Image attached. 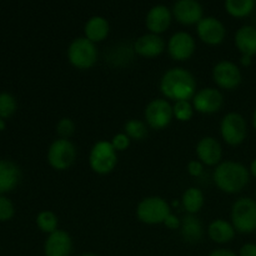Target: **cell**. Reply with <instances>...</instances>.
Segmentation results:
<instances>
[{
  "label": "cell",
  "instance_id": "6da1fadb",
  "mask_svg": "<svg viewBox=\"0 0 256 256\" xmlns=\"http://www.w3.org/2000/svg\"><path fill=\"white\" fill-rule=\"evenodd\" d=\"M159 89L169 102L192 100L196 92V80L189 70L175 66L166 70L160 78Z\"/></svg>",
  "mask_w": 256,
  "mask_h": 256
},
{
  "label": "cell",
  "instance_id": "7a4b0ae2",
  "mask_svg": "<svg viewBox=\"0 0 256 256\" xmlns=\"http://www.w3.org/2000/svg\"><path fill=\"white\" fill-rule=\"evenodd\" d=\"M250 176L249 168L239 162L226 160L215 166L212 182L220 192L225 194H238L248 186Z\"/></svg>",
  "mask_w": 256,
  "mask_h": 256
},
{
  "label": "cell",
  "instance_id": "3957f363",
  "mask_svg": "<svg viewBox=\"0 0 256 256\" xmlns=\"http://www.w3.org/2000/svg\"><path fill=\"white\" fill-rule=\"evenodd\" d=\"M68 60L78 70H89L96 64L99 52L96 44L85 36L75 38L68 46Z\"/></svg>",
  "mask_w": 256,
  "mask_h": 256
},
{
  "label": "cell",
  "instance_id": "277c9868",
  "mask_svg": "<svg viewBox=\"0 0 256 256\" xmlns=\"http://www.w3.org/2000/svg\"><path fill=\"white\" fill-rule=\"evenodd\" d=\"M232 224L240 234H252L256 232V200L252 198H240L232 204Z\"/></svg>",
  "mask_w": 256,
  "mask_h": 256
},
{
  "label": "cell",
  "instance_id": "5b68a950",
  "mask_svg": "<svg viewBox=\"0 0 256 256\" xmlns=\"http://www.w3.org/2000/svg\"><path fill=\"white\" fill-rule=\"evenodd\" d=\"M118 165V152L108 140H99L89 152V166L95 174L108 175Z\"/></svg>",
  "mask_w": 256,
  "mask_h": 256
},
{
  "label": "cell",
  "instance_id": "8992f818",
  "mask_svg": "<svg viewBox=\"0 0 256 256\" xmlns=\"http://www.w3.org/2000/svg\"><path fill=\"white\" fill-rule=\"evenodd\" d=\"M170 212V204L162 196H146L136 206L138 220L146 225L164 224Z\"/></svg>",
  "mask_w": 256,
  "mask_h": 256
},
{
  "label": "cell",
  "instance_id": "52a82bcc",
  "mask_svg": "<svg viewBox=\"0 0 256 256\" xmlns=\"http://www.w3.org/2000/svg\"><path fill=\"white\" fill-rule=\"evenodd\" d=\"M78 156V150L70 139L54 140L48 149L46 159L50 166L58 172H65L74 165Z\"/></svg>",
  "mask_w": 256,
  "mask_h": 256
},
{
  "label": "cell",
  "instance_id": "ba28073f",
  "mask_svg": "<svg viewBox=\"0 0 256 256\" xmlns=\"http://www.w3.org/2000/svg\"><path fill=\"white\" fill-rule=\"evenodd\" d=\"M220 135L225 144L239 146L245 142L248 135V122L239 112H228L220 122Z\"/></svg>",
  "mask_w": 256,
  "mask_h": 256
},
{
  "label": "cell",
  "instance_id": "9c48e42d",
  "mask_svg": "<svg viewBox=\"0 0 256 256\" xmlns=\"http://www.w3.org/2000/svg\"><path fill=\"white\" fill-rule=\"evenodd\" d=\"M144 119L148 126L152 130H162L169 126L174 119L172 105L165 98L152 99L145 106Z\"/></svg>",
  "mask_w": 256,
  "mask_h": 256
},
{
  "label": "cell",
  "instance_id": "30bf717a",
  "mask_svg": "<svg viewBox=\"0 0 256 256\" xmlns=\"http://www.w3.org/2000/svg\"><path fill=\"white\" fill-rule=\"evenodd\" d=\"M212 80L222 90H235L242 82V72L239 65L229 60H222L212 68Z\"/></svg>",
  "mask_w": 256,
  "mask_h": 256
},
{
  "label": "cell",
  "instance_id": "8fae6325",
  "mask_svg": "<svg viewBox=\"0 0 256 256\" xmlns=\"http://www.w3.org/2000/svg\"><path fill=\"white\" fill-rule=\"evenodd\" d=\"M192 104L199 114H215L224 106V95L216 88H202L195 92Z\"/></svg>",
  "mask_w": 256,
  "mask_h": 256
},
{
  "label": "cell",
  "instance_id": "7c38bea8",
  "mask_svg": "<svg viewBox=\"0 0 256 256\" xmlns=\"http://www.w3.org/2000/svg\"><path fill=\"white\" fill-rule=\"evenodd\" d=\"M196 42L192 35L186 32H178L170 36L166 44L169 56L175 62H186L194 55Z\"/></svg>",
  "mask_w": 256,
  "mask_h": 256
},
{
  "label": "cell",
  "instance_id": "4fadbf2b",
  "mask_svg": "<svg viewBox=\"0 0 256 256\" xmlns=\"http://www.w3.org/2000/svg\"><path fill=\"white\" fill-rule=\"evenodd\" d=\"M196 34L204 44L218 46L222 44L226 36L225 25L214 16L202 18L196 24Z\"/></svg>",
  "mask_w": 256,
  "mask_h": 256
},
{
  "label": "cell",
  "instance_id": "5bb4252c",
  "mask_svg": "<svg viewBox=\"0 0 256 256\" xmlns=\"http://www.w3.org/2000/svg\"><path fill=\"white\" fill-rule=\"evenodd\" d=\"M172 16L182 25H196L204 18V9L198 0H176L172 5Z\"/></svg>",
  "mask_w": 256,
  "mask_h": 256
},
{
  "label": "cell",
  "instance_id": "9a60e30c",
  "mask_svg": "<svg viewBox=\"0 0 256 256\" xmlns=\"http://www.w3.org/2000/svg\"><path fill=\"white\" fill-rule=\"evenodd\" d=\"M195 152L198 160L206 166H216L222 162V146L214 136L202 138L195 146Z\"/></svg>",
  "mask_w": 256,
  "mask_h": 256
},
{
  "label": "cell",
  "instance_id": "2e32d148",
  "mask_svg": "<svg viewBox=\"0 0 256 256\" xmlns=\"http://www.w3.org/2000/svg\"><path fill=\"white\" fill-rule=\"evenodd\" d=\"M132 49H134L135 54L139 56L152 59L164 52V50L166 49V44L160 35L148 32L135 40Z\"/></svg>",
  "mask_w": 256,
  "mask_h": 256
},
{
  "label": "cell",
  "instance_id": "e0dca14e",
  "mask_svg": "<svg viewBox=\"0 0 256 256\" xmlns=\"http://www.w3.org/2000/svg\"><path fill=\"white\" fill-rule=\"evenodd\" d=\"M172 12L166 5H155L148 12L145 18V25L149 32L160 35L166 32L172 25Z\"/></svg>",
  "mask_w": 256,
  "mask_h": 256
},
{
  "label": "cell",
  "instance_id": "ac0fdd59",
  "mask_svg": "<svg viewBox=\"0 0 256 256\" xmlns=\"http://www.w3.org/2000/svg\"><path fill=\"white\" fill-rule=\"evenodd\" d=\"M72 252V239L69 232L58 229L48 235L44 244L45 256H70Z\"/></svg>",
  "mask_w": 256,
  "mask_h": 256
},
{
  "label": "cell",
  "instance_id": "d6986e66",
  "mask_svg": "<svg viewBox=\"0 0 256 256\" xmlns=\"http://www.w3.org/2000/svg\"><path fill=\"white\" fill-rule=\"evenodd\" d=\"M22 180L19 165L8 159H0V195L16 189Z\"/></svg>",
  "mask_w": 256,
  "mask_h": 256
},
{
  "label": "cell",
  "instance_id": "ffe728a7",
  "mask_svg": "<svg viewBox=\"0 0 256 256\" xmlns=\"http://www.w3.org/2000/svg\"><path fill=\"white\" fill-rule=\"evenodd\" d=\"M234 42L240 54L254 58L256 55V28L252 25H244L238 29Z\"/></svg>",
  "mask_w": 256,
  "mask_h": 256
},
{
  "label": "cell",
  "instance_id": "44dd1931",
  "mask_svg": "<svg viewBox=\"0 0 256 256\" xmlns=\"http://www.w3.org/2000/svg\"><path fill=\"white\" fill-rule=\"evenodd\" d=\"M109 22H108L104 16L95 15V16H92L86 22H85L84 36L86 38V39H89L90 42H94V44L104 42L108 38V35H109Z\"/></svg>",
  "mask_w": 256,
  "mask_h": 256
},
{
  "label": "cell",
  "instance_id": "7402d4cb",
  "mask_svg": "<svg viewBox=\"0 0 256 256\" xmlns=\"http://www.w3.org/2000/svg\"><path fill=\"white\" fill-rule=\"evenodd\" d=\"M235 232H236V230L232 226V222H228L225 219L212 220L208 228L209 238L216 244L230 242L235 238Z\"/></svg>",
  "mask_w": 256,
  "mask_h": 256
},
{
  "label": "cell",
  "instance_id": "603a6c76",
  "mask_svg": "<svg viewBox=\"0 0 256 256\" xmlns=\"http://www.w3.org/2000/svg\"><path fill=\"white\" fill-rule=\"evenodd\" d=\"M180 232L185 242L189 244H196V242H202V235H204V228H202V222L195 215L186 214L182 219Z\"/></svg>",
  "mask_w": 256,
  "mask_h": 256
},
{
  "label": "cell",
  "instance_id": "cb8c5ba5",
  "mask_svg": "<svg viewBox=\"0 0 256 256\" xmlns=\"http://www.w3.org/2000/svg\"><path fill=\"white\" fill-rule=\"evenodd\" d=\"M205 198L199 188H188L182 196V205L188 214L195 215L204 206Z\"/></svg>",
  "mask_w": 256,
  "mask_h": 256
},
{
  "label": "cell",
  "instance_id": "d4e9b609",
  "mask_svg": "<svg viewBox=\"0 0 256 256\" xmlns=\"http://www.w3.org/2000/svg\"><path fill=\"white\" fill-rule=\"evenodd\" d=\"M256 0H225L224 6L228 14L236 19L246 18L254 12Z\"/></svg>",
  "mask_w": 256,
  "mask_h": 256
},
{
  "label": "cell",
  "instance_id": "484cf974",
  "mask_svg": "<svg viewBox=\"0 0 256 256\" xmlns=\"http://www.w3.org/2000/svg\"><path fill=\"white\" fill-rule=\"evenodd\" d=\"M149 126L146 122L139 119H130L125 122L124 132L130 138L132 142H142L148 136Z\"/></svg>",
  "mask_w": 256,
  "mask_h": 256
},
{
  "label": "cell",
  "instance_id": "4316f807",
  "mask_svg": "<svg viewBox=\"0 0 256 256\" xmlns=\"http://www.w3.org/2000/svg\"><path fill=\"white\" fill-rule=\"evenodd\" d=\"M36 226L39 228L40 232H45V234H52V232H56L59 228V219L56 215L50 210H42L36 215Z\"/></svg>",
  "mask_w": 256,
  "mask_h": 256
},
{
  "label": "cell",
  "instance_id": "83f0119b",
  "mask_svg": "<svg viewBox=\"0 0 256 256\" xmlns=\"http://www.w3.org/2000/svg\"><path fill=\"white\" fill-rule=\"evenodd\" d=\"M18 102L12 94L8 92H0V118L8 120L16 112Z\"/></svg>",
  "mask_w": 256,
  "mask_h": 256
},
{
  "label": "cell",
  "instance_id": "f1b7e54d",
  "mask_svg": "<svg viewBox=\"0 0 256 256\" xmlns=\"http://www.w3.org/2000/svg\"><path fill=\"white\" fill-rule=\"evenodd\" d=\"M194 112L195 110L192 104V100H182V102H174V105H172L174 119H176L178 122H189V120H192Z\"/></svg>",
  "mask_w": 256,
  "mask_h": 256
},
{
  "label": "cell",
  "instance_id": "f546056e",
  "mask_svg": "<svg viewBox=\"0 0 256 256\" xmlns=\"http://www.w3.org/2000/svg\"><path fill=\"white\" fill-rule=\"evenodd\" d=\"M56 134L62 139H70L75 132V122L70 118H62L56 122Z\"/></svg>",
  "mask_w": 256,
  "mask_h": 256
},
{
  "label": "cell",
  "instance_id": "4dcf8cb0",
  "mask_svg": "<svg viewBox=\"0 0 256 256\" xmlns=\"http://www.w3.org/2000/svg\"><path fill=\"white\" fill-rule=\"evenodd\" d=\"M15 206L12 200L5 195H0V222H9L14 218Z\"/></svg>",
  "mask_w": 256,
  "mask_h": 256
},
{
  "label": "cell",
  "instance_id": "1f68e13d",
  "mask_svg": "<svg viewBox=\"0 0 256 256\" xmlns=\"http://www.w3.org/2000/svg\"><path fill=\"white\" fill-rule=\"evenodd\" d=\"M110 142H112V145L118 152H122L129 149L130 144H132V140H130V138L125 132H119V134H115L112 136Z\"/></svg>",
  "mask_w": 256,
  "mask_h": 256
},
{
  "label": "cell",
  "instance_id": "d6a6232c",
  "mask_svg": "<svg viewBox=\"0 0 256 256\" xmlns=\"http://www.w3.org/2000/svg\"><path fill=\"white\" fill-rule=\"evenodd\" d=\"M204 166L205 165L202 164L200 160L194 159V160H190L186 165V170L189 172V175L194 178H199L202 176V172H204Z\"/></svg>",
  "mask_w": 256,
  "mask_h": 256
},
{
  "label": "cell",
  "instance_id": "836d02e7",
  "mask_svg": "<svg viewBox=\"0 0 256 256\" xmlns=\"http://www.w3.org/2000/svg\"><path fill=\"white\" fill-rule=\"evenodd\" d=\"M165 226L168 228V229L170 230H176V229H180V225H182V220L179 219V218L176 216V215H174L172 212H170L169 216L165 219L164 224Z\"/></svg>",
  "mask_w": 256,
  "mask_h": 256
},
{
  "label": "cell",
  "instance_id": "e575fe53",
  "mask_svg": "<svg viewBox=\"0 0 256 256\" xmlns=\"http://www.w3.org/2000/svg\"><path fill=\"white\" fill-rule=\"evenodd\" d=\"M239 256H256V244L254 242H246L240 248Z\"/></svg>",
  "mask_w": 256,
  "mask_h": 256
},
{
  "label": "cell",
  "instance_id": "d590c367",
  "mask_svg": "<svg viewBox=\"0 0 256 256\" xmlns=\"http://www.w3.org/2000/svg\"><path fill=\"white\" fill-rule=\"evenodd\" d=\"M209 256H238L234 252L228 249H216L210 252Z\"/></svg>",
  "mask_w": 256,
  "mask_h": 256
},
{
  "label": "cell",
  "instance_id": "8d00e7d4",
  "mask_svg": "<svg viewBox=\"0 0 256 256\" xmlns=\"http://www.w3.org/2000/svg\"><path fill=\"white\" fill-rule=\"evenodd\" d=\"M252 64V58L242 55V58H240V65H242V68H249Z\"/></svg>",
  "mask_w": 256,
  "mask_h": 256
},
{
  "label": "cell",
  "instance_id": "74e56055",
  "mask_svg": "<svg viewBox=\"0 0 256 256\" xmlns=\"http://www.w3.org/2000/svg\"><path fill=\"white\" fill-rule=\"evenodd\" d=\"M249 172H250V175H252V176H254L256 179V158L254 160H252V164H250Z\"/></svg>",
  "mask_w": 256,
  "mask_h": 256
},
{
  "label": "cell",
  "instance_id": "f35d334b",
  "mask_svg": "<svg viewBox=\"0 0 256 256\" xmlns=\"http://www.w3.org/2000/svg\"><path fill=\"white\" fill-rule=\"evenodd\" d=\"M252 128H254V129H255V132H256V109L254 110V112H252Z\"/></svg>",
  "mask_w": 256,
  "mask_h": 256
},
{
  "label": "cell",
  "instance_id": "ab89813d",
  "mask_svg": "<svg viewBox=\"0 0 256 256\" xmlns=\"http://www.w3.org/2000/svg\"><path fill=\"white\" fill-rule=\"evenodd\" d=\"M5 126H6V124H5V120H2V118H0V132H2V130L5 129Z\"/></svg>",
  "mask_w": 256,
  "mask_h": 256
},
{
  "label": "cell",
  "instance_id": "60d3db41",
  "mask_svg": "<svg viewBox=\"0 0 256 256\" xmlns=\"http://www.w3.org/2000/svg\"><path fill=\"white\" fill-rule=\"evenodd\" d=\"M82 256H98V255L92 254V252H85V254H82Z\"/></svg>",
  "mask_w": 256,
  "mask_h": 256
},
{
  "label": "cell",
  "instance_id": "b9f144b4",
  "mask_svg": "<svg viewBox=\"0 0 256 256\" xmlns=\"http://www.w3.org/2000/svg\"><path fill=\"white\" fill-rule=\"evenodd\" d=\"M178 205H179V202H178V200L172 202V206H178Z\"/></svg>",
  "mask_w": 256,
  "mask_h": 256
},
{
  "label": "cell",
  "instance_id": "7bdbcfd3",
  "mask_svg": "<svg viewBox=\"0 0 256 256\" xmlns=\"http://www.w3.org/2000/svg\"><path fill=\"white\" fill-rule=\"evenodd\" d=\"M255 200H256V192H255Z\"/></svg>",
  "mask_w": 256,
  "mask_h": 256
}]
</instances>
